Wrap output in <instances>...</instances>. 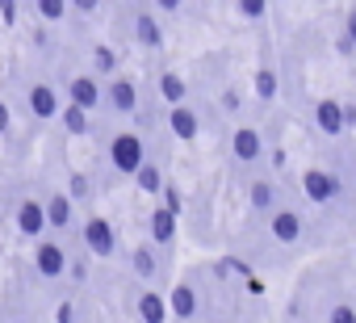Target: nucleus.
Instances as JSON below:
<instances>
[{
	"label": "nucleus",
	"instance_id": "f257e3e1",
	"mask_svg": "<svg viewBox=\"0 0 356 323\" xmlns=\"http://www.w3.org/2000/svg\"><path fill=\"white\" fill-rule=\"evenodd\" d=\"M109 164H113L122 177H134V173L147 164V143H143V134L118 130V134L109 139Z\"/></svg>",
	"mask_w": 356,
	"mask_h": 323
},
{
	"label": "nucleus",
	"instance_id": "f03ea898",
	"mask_svg": "<svg viewBox=\"0 0 356 323\" xmlns=\"http://www.w3.org/2000/svg\"><path fill=\"white\" fill-rule=\"evenodd\" d=\"M84 244H88V252H92L97 260H109V256L118 252V231H113V223L101 219V214H92V219L84 223Z\"/></svg>",
	"mask_w": 356,
	"mask_h": 323
},
{
	"label": "nucleus",
	"instance_id": "7ed1b4c3",
	"mask_svg": "<svg viewBox=\"0 0 356 323\" xmlns=\"http://www.w3.org/2000/svg\"><path fill=\"white\" fill-rule=\"evenodd\" d=\"M67 105L92 113L105 105V93H101V80L97 76H67Z\"/></svg>",
	"mask_w": 356,
	"mask_h": 323
},
{
	"label": "nucleus",
	"instance_id": "20e7f679",
	"mask_svg": "<svg viewBox=\"0 0 356 323\" xmlns=\"http://www.w3.org/2000/svg\"><path fill=\"white\" fill-rule=\"evenodd\" d=\"M302 194L314 206H327L339 198V177H331L327 168H302Z\"/></svg>",
	"mask_w": 356,
	"mask_h": 323
},
{
	"label": "nucleus",
	"instance_id": "39448f33",
	"mask_svg": "<svg viewBox=\"0 0 356 323\" xmlns=\"http://www.w3.org/2000/svg\"><path fill=\"white\" fill-rule=\"evenodd\" d=\"M34 269H38V277L55 281V277L67 273V252H63L55 239H38V244H34Z\"/></svg>",
	"mask_w": 356,
	"mask_h": 323
},
{
	"label": "nucleus",
	"instance_id": "423d86ee",
	"mask_svg": "<svg viewBox=\"0 0 356 323\" xmlns=\"http://www.w3.org/2000/svg\"><path fill=\"white\" fill-rule=\"evenodd\" d=\"M101 93H105V105H109L113 113H138V84H134V80L113 76Z\"/></svg>",
	"mask_w": 356,
	"mask_h": 323
},
{
	"label": "nucleus",
	"instance_id": "0eeeda50",
	"mask_svg": "<svg viewBox=\"0 0 356 323\" xmlns=\"http://www.w3.org/2000/svg\"><path fill=\"white\" fill-rule=\"evenodd\" d=\"M314 130L327 134V139H339L348 126H343V101L335 97H318L314 101Z\"/></svg>",
	"mask_w": 356,
	"mask_h": 323
},
{
	"label": "nucleus",
	"instance_id": "6e6552de",
	"mask_svg": "<svg viewBox=\"0 0 356 323\" xmlns=\"http://www.w3.org/2000/svg\"><path fill=\"white\" fill-rule=\"evenodd\" d=\"M268 231H273V239H277V244H298V239H302V231H306V223H302V214H298V210L277 206V210L268 214Z\"/></svg>",
	"mask_w": 356,
	"mask_h": 323
},
{
	"label": "nucleus",
	"instance_id": "1a4fd4ad",
	"mask_svg": "<svg viewBox=\"0 0 356 323\" xmlns=\"http://www.w3.org/2000/svg\"><path fill=\"white\" fill-rule=\"evenodd\" d=\"M26 105H30V113H34L38 122H51V118H59V109H63V101H59V93H55L51 84H30V88H26Z\"/></svg>",
	"mask_w": 356,
	"mask_h": 323
},
{
	"label": "nucleus",
	"instance_id": "9d476101",
	"mask_svg": "<svg viewBox=\"0 0 356 323\" xmlns=\"http://www.w3.org/2000/svg\"><path fill=\"white\" fill-rule=\"evenodd\" d=\"M147 235H151V248L172 252V248H176V219H172L163 206H155L151 219H147Z\"/></svg>",
	"mask_w": 356,
	"mask_h": 323
},
{
	"label": "nucleus",
	"instance_id": "9b49d317",
	"mask_svg": "<svg viewBox=\"0 0 356 323\" xmlns=\"http://www.w3.org/2000/svg\"><path fill=\"white\" fill-rule=\"evenodd\" d=\"M231 151H235L239 164H256V159L264 155V139H260V130H256V126H239V130H231Z\"/></svg>",
	"mask_w": 356,
	"mask_h": 323
},
{
	"label": "nucleus",
	"instance_id": "f8f14e48",
	"mask_svg": "<svg viewBox=\"0 0 356 323\" xmlns=\"http://www.w3.org/2000/svg\"><path fill=\"white\" fill-rule=\"evenodd\" d=\"M42 214H47V231H67L72 227V198L63 189H51L42 198Z\"/></svg>",
	"mask_w": 356,
	"mask_h": 323
},
{
	"label": "nucleus",
	"instance_id": "ddd939ff",
	"mask_svg": "<svg viewBox=\"0 0 356 323\" xmlns=\"http://www.w3.org/2000/svg\"><path fill=\"white\" fill-rule=\"evenodd\" d=\"M17 231L26 235V239H42V231H47V214H42V198H26L22 206H17Z\"/></svg>",
	"mask_w": 356,
	"mask_h": 323
},
{
	"label": "nucleus",
	"instance_id": "4468645a",
	"mask_svg": "<svg viewBox=\"0 0 356 323\" xmlns=\"http://www.w3.org/2000/svg\"><path fill=\"white\" fill-rule=\"evenodd\" d=\"M168 130L181 139V143H193L197 139V130H202V118H197V109H189V105H176V109H168Z\"/></svg>",
	"mask_w": 356,
	"mask_h": 323
},
{
	"label": "nucleus",
	"instance_id": "2eb2a0df",
	"mask_svg": "<svg viewBox=\"0 0 356 323\" xmlns=\"http://www.w3.org/2000/svg\"><path fill=\"white\" fill-rule=\"evenodd\" d=\"M163 302H168L172 319H193V315H197V290H193L189 281L172 285V294H163Z\"/></svg>",
	"mask_w": 356,
	"mask_h": 323
},
{
	"label": "nucleus",
	"instance_id": "dca6fc26",
	"mask_svg": "<svg viewBox=\"0 0 356 323\" xmlns=\"http://www.w3.org/2000/svg\"><path fill=\"white\" fill-rule=\"evenodd\" d=\"M277 202H281V189H277L273 181H264V177H260V181H252V185H248V206H252L256 214H273V210H277Z\"/></svg>",
	"mask_w": 356,
	"mask_h": 323
},
{
	"label": "nucleus",
	"instance_id": "f3484780",
	"mask_svg": "<svg viewBox=\"0 0 356 323\" xmlns=\"http://www.w3.org/2000/svg\"><path fill=\"white\" fill-rule=\"evenodd\" d=\"M134 42L138 47H147V51H159L163 47V30H159V22L151 17V13H134Z\"/></svg>",
	"mask_w": 356,
	"mask_h": 323
},
{
	"label": "nucleus",
	"instance_id": "a211bd4d",
	"mask_svg": "<svg viewBox=\"0 0 356 323\" xmlns=\"http://www.w3.org/2000/svg\"><path fill=\"white\" fill-rule=\"evenodd\" d=\"M138 323H168V302H163L159 290L138 294Z\"/></svg>",
	"mask_w": 356,
	"mask_h": 323
},
{
	"label": "nucleus",
	"instance_id": "6ab92c4d",
	"mask_svg": "<svg viewBox=\"0 0 356 323\" xmlns=\"http://www.w3.org/2000/svg\"><path fill=\"white\" fill-rule=\"evenodd\" d=\"M159 97L168 101V109L185 105V97H189V84H185V76H176V72H159Z\"/></svg>",
	"mask_w": 356,
	"mask_h": 323
},
{
	"label": "nucleus",
	"instance_id": "aec40b11",
	"mask_svg": "<svg viewBox=\"0 0 356 323\" xmlns=\"http://www.w3.org/2000/svg\"><path fill=\"white\" fill-rule=\"evenodd\" d=\"M130 269H134V277L151 281V277H155V269H159V260H155V248H151V244H138V248L130 252Z\"/></svg>",
	"mask_w": 356,
	"mask_h": 323
},
{
	"label": "nucleus",
	"instance_id": "412c9836",
	"mask_svg": "<svg viewBox=\"0 0 356 323\" xmlns=\"http://www.w3.org/2000/svg\"><path fill=\"white\" fill-rule=\"evenodd\" d=\"M134 185H138L147 198H159V194H163V173H159V164H151V159H147V164L134 173Z\"/></svg>",
	"mask_w": 356,
	"mask_h": 323
},
{
	"label": "nucleus",
	"instance_id": "4be33fe9",
	"mask_svg": "<svg viewBox=\"0 0 356 323\" xmlns=\"http://www.w3.org/2000/svg\"><path fill=\"white\" fill-rule=\"evenodd\" d=\"M252 93H256V101H273V97L281 93V80H277V72H273L268 63L256 72V80H252Z\"/></svg>",
	"mask_w": 356,
	"mask_h": 323
},
{
	"label": "nucleus",
	"instance_id": "5701e85b",
	"mask_svg": "<svg viewBox=\"0 0 356 323\" xmlns=\"http://www.w3.org/2000/svg\"><path fill=\"white\" fill-rule=\"evenodd\" d=\"M59 122H63L67 134H88V113L76 109V105H63V109H59Z\"/></svg>",
	"mask_w": 356,
	"mask_h": 323
},
{
	"label": "nucleus",
	"instance_id": "b1692460",
	"mask_svg": "<svg viewBox=\"0 0 356 323\" xmlns=\"http://www.w3.org/2000/svg\"><path fill=\"white\" fill-rule=\"evenodd\" d=\"M92 72L113 76V72H118V51H113V47H105V42H97V47H92Z\"/></svg>",
	"mask_w": 356,
	"mask_h": 323
},
{
	"label": "nucleus",
	"instance_id": "393cba45",
	"mask_svg": "<svg viewBox=\"0 0 356 323\" xmlns=\"http://www.w3.org/2000/svg\"><path fill=\"white\" fill-rule=\"evenodd\" d=\"M63 194H67L72 202H88V198H92V185H88V177H84V173H76V168H72V173H67V189H63Z\"/></svg>",
	"mask_w": 356,
	"mask_h": 323
},
{
	"label": "nucleus",
	"instance_id": "a878e982",
	"mask_svg": "<svg viewBox=\"0 0 356 323\" xmlns=\"http://www.w3.org/2000/svg\"><path fill=\"white\" fill-rule=\"evenodd\" d=\"M159 206L172 214V219H181V210H185V198H181V189H176V185H168L163 181V194H159Z\"/></svg>",
	"mask_w": 356,
	"mask_h": 323
},
{
	"label": "nucleus",
	"instance_id": "bb28decb",
	"mask_svg": "<svg viewBox=\"0 0 356 323\" xmlns=\"http://www.w3.org/2000/svg\"><path fill=\"white\" fill-rule=\"evenodd\" d=\"M34 13H38L42 22H59V17H67V0H38Z\"/></svg>",
	"mask_w": 356,
	"mask_h": 323
},
{
	"label": "nucleus",
	"instance_id": "cd10ccee",
	"mask_svg": "<svg viewBox=\"0 0 356 323\" xmlns=\"http://www.w3.org/2000/svg\"><path fill=\"white\" fill-rule=\"evenodd\" d=\"M235 13H239L243 22H260V17L268 13V5H264V0H239V5H235Z\"/></svg>",
	"mask_w": 356,
	"mask_h": 323
},
{
	"label": "nucleus",
	"instance_id": "c85d7f7f",
	"mask_svg": "<svg viewBox=\"0 0 356 323\" xmlns=\"http://www.w3.org/2000/svg\"><path fill=\"white\" fill-rule=\"evenodd\" d=\"M218 105H222L227 113H239V109H243V93H239V84H227L222 97H218Z\"/></svg>",
	"mask_w": 356,
	"mask_h": 323
},
{
	"label": "nucleus",
	"instance_id": "c756f323",
	"mask_svg": "<svg viewBox=\"0 0 356 323\" xmlns=\"http://www.w3.org/2000/svg\"><path fill=\"white\" fill-rule=\"evenodd\" d=\"M327 323H356V310H352L348 302H335V306L327 310Z\"/></svg>",
	"mask_w": 356,
	"mask_h": 323
},
{
	"label": "nucleus",
	"instance_id": "7c9ffc66",
	"mask_svg": "<svg viewBox=\"0 0 356 323\" xmlns=\"http://www.w3.org/2000/svg\"><path fill=\"white\" fill-rule=\"evenodd\" d=\"M55 323H76V306H72V298H63V302L55 306Z\"/></svg>",
	"mask_w": 356,
	"mask_h": 323
},
{
	"label": "nucleus",
	"instance_id": "2f4dec72",
	"mask_svg": "<svg viewBox=\"0 0 356 323\" xmlns=\"http://www.w3.org/2000/svg\"><path fill=\"white\" fill-rule=\"evenodd\" d=\"M339 34H343V38H348L352 47H356V5L348 9V17H343V30H339Z\"/></svg>",
	"mask_w": 356,
	"mask_h": 323
},
{
	"label": "nucleus",
	"instance_id": "473e14b6",
	"mask_svg": "<svg viewBox=\"0 0 356 323\" xmlns=\"http://www.w3.org/2000/svg\"><path fill=\"white\" fill-rule=\"evenodd\" d=\"M13 130V113H9V101L0 97V134H9Z\"/></svg>",
	"mask_w": 356,
	"mask_h": 323
},
{
	"label": "nucleus",
	"instance_id": "72a5a7b5",
	"mask_svg": "<svg viewBox=\"0 0 356 323\" xmlns=\"http://www.w3.org/2000/svg\"><path fill=\"white\" fill-rule=\"evenodd\" d=\"M0 22H5V26L17 22V5H13V0H0Z\"/></svg>",
	"mask_w": 356,
	"mask_h": 323
},
{
	"label": "nucleus",
	"instance_id": "f704fd0d",
	"mask_svg": "<svg viewBox=\"0 0 356 323\" xmlns=\"http://www.w3.org/2000/svg\"><path fill=\"white\" fill-rule=\"evenodd\" d=\"M155 9H159V13H168V17H176L185 5H181V0H155Z\"/></svg>",
	"mask_w": 356,
	"mask_h": 323
},
{
	"label": "nucleus",
	"instance_id": "c9c22d12",
	"mask_svg": "<svg viewBox=\"0 0 356 323\" xmlns=\"http://www.w3.org/2000/svg\"><path fill=\"white\" fill-rule=\"evenodd\" d=\"M30 42H34L38 51H47V47H51V34H47L42 26H34V34H30Z\"/></svg>",
	"mask_w": 356,
	"mask_h": 323
},
{
	"label": "nucleus",
	"instance_id": "e433bc0d",
	"mask_svg": "<svg viewBox=\"0 0 356 323\" xmlns=\"http://www.w3.org/2000/svg\"><path fill=\"white\" fill-rule=\"evenodd\" d=\"M67 9H76V13H84V17H92L101 5H97V0H76V5H67Z\"/></svg>",
	"mask_w": 356,
	"mask_h": 323
},
{
	"label": "nucleus",
	"instance_id": "4c0bfd02",
	"mask_svg": "<svg viewBox=\"0 0 356 323\" xmlns=\"http://www.w3.org/2000/svg\"><path fill=\"white\" fill-rule=\"evenodd\" d=\"M67 269H72V281H84L88 277V265L84 260H67Z\"/></svg>",
	"mask_w": 356,
	"mask_h": 323
},
{
	"label": "nucleus",
	"instance_id": "58836bf2",
	"mask_svg": "<svg viewBox=\"0 0 356 323\" xmlns=\"http://www.w3.org/2000/svg\"><path fill=\"white\" fill-rule=\"evenodd\" d=\"M335 51H339V55H343V59H348V55H356V47H352V42H348V38H343V34H335Z\"/></svg>",
	"mask_w": 356,
	"mask_h": 323
},
{
	"label": "nucleus",
	"instance_id": "ea45409f",
	"mask_svg": "<svg viewBox=\"0 0 356 323\" xmlns=\"http://www.w3.org/2000/svg\"><path fill=\"white\" fill-rule=\"evenodd\" d=\"M343 126H356V105H352V101L343 105Z\"/></svg>",
	"mask_w": 356,
	"mask_h": 323
}]
</instances>
